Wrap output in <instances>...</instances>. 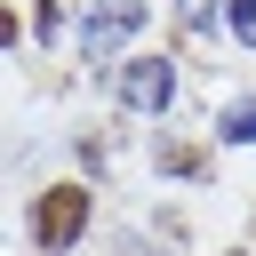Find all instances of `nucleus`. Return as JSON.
Wrapping results in <instances>:
<instances>
[{
  "label": "nucleus",
  "instance_id": "1",
  "mask_svg": "<svg viewBox=\"0 0 256 256\" xmlns=\"http://www.w3.org/2000/svg\"><path fill=\"white\" fill-rule=\"evenodd\" d=\"M80 232H88V184H48V192L32 200V240H40V256H64Z\"/></svg>",
  "mask_w": 256,
  "mask_h": 256
},
{
  "label": "nucleus",
  "instance_id": "2",
  "mask_svg": "<svg viewBox=\"0 0 256 256\" xmlns=\"http://www.w3.org/2000/svg\"><path fill=\"white\" fill-rule=\"evenodd\" d=\"M136 32H144V0H96V16H88V32H80V48H88V64H112Z\"/></svg>",
  "mask_w": 256,
  "mask_h": 256
},
{
  "label": "nucleus",
  "instance_id": "3",
  "mask_svg": "<svg viewBox=\"0 0 256 256\" xmlns=\"http://www.w3.org/2000/svg\"><path fill=\"white\" fill-rule=\"evenodd\" d=\"M112 88H120L128 112H168V96H176V64H168V56H128Z\"/></svg>",
  "mask_w": 256,
  "mask_h": 256
},
{
  "label": "nucleus",
  "instance_id": "4",
  "mask_svg": "<svg viewBox=\"0 0 256 256\" xmlns=\"http://www.w3.org/2000/svg\"><path fill=\"white\" fill-rule=\"evenodd\" d=\"M224 144H256V96L224 104Z\"/></svg>",
  "mask_w": 256,
  "mask_h": 256
},
{
  "label": "nucleus",
  "instance_id": "5",
  "mask_svg": "<svg viewBox=\"0 0 256 256\" xmlns=\"http://www.w3.org/2000/svg\"><path fill=\"white\" fill-rule=\"evenodd\" d=\"M176 24L184 32H208V24H224V8L216 0H176Z\"/></svg>",
  "mask_w": 256,
  "mask_h": 256
},
{
  "label": "nucleus",
  "instance_id": "6",
  "mask_svg": "<svg viewBox=\"0 0 256 256\" xmlns=\"http://www.w3.org/2000/svg\"><path fill=\"white\" fill-rule=\"evenodd\" d=\"M224 32L232 40H256V0H224Z\"/></svg>",
  "mask_w": 256,
  "mask_h": 256
}]
</instances>
